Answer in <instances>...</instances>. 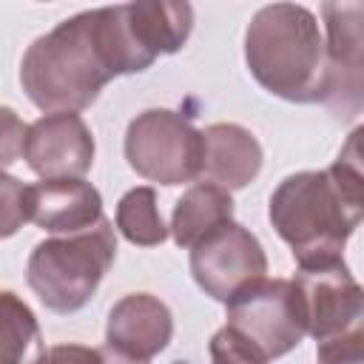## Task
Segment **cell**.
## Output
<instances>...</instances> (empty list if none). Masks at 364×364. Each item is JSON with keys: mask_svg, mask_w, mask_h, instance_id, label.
<instances>
[{"mask_svg": "<svg viewBox=\"0 0 364 364\" xmlns=\"http://www.w3.org/2000/svg\"><path fill=\"white\" fill-rule=\"evenodd\" d=\"M131 31L125 3L80 11L37 37L20 63L26 97L43 111H82L119 74L154 65Z\"/></svg>", "mask_w": 364, "mask_h": 364, "instance_id": "1", "label": "cell"}, {"mask_svg": "<svg viewBox=\"0 0 364 364\" xmlns=\"http://www.w3.org/2000/svg\"><path fill=\"white\" fill-rule=\"evenodd\" d=\"M361 128H355L327 171H299L270 193V225L287 242L299 267L338 262L364 216Z\"/></svg>", "mask_w": 364, "mask_h": 364, "instance_id": "2", "label": "cell"}, {"mask_svg": "<svg viewBox=\"0 0 364 364\" xmlns=\"http://www.w3.org/2000/svg\"><path fill=\"white\" fill-rule=\"evenodd\" d=\"M245 63L253 80L287 102H324L330 65L324 34L310 9L282 0L262 6L245 31Z\"/></svg>", "mask_w": 364, "mask_h": 364, "instance_id": "3", "label": "cell"}, {"mask_svg": "<svg viewBox=\"0 0 364 364\" xmlns=\"http://www.w3.org/2000/svg\"><path fill=\"white\" fill-rule=\"evenodd\" d=\"M228 321L210 338V358L219 364H264L299 347L304 316L296 284L290 279H267V273L225 301Z\"/></svg>", "mask_w": 364, "mask_h": 364, "instance_id": "4", "label": "cell"}, {"mask_svg": "<svg viewBox=\"0 0 364 364\" xmlns=\"http://www.w3.org/2000/svg\"><path fill=\"white\" fill-rule=\"evenodd\" d=\"M114 259V225L102 216L85 230L60 233L40 242L28 256L26 282L51 313L68 316L91 301Z\"/></svg>", "mask_w": 364, "mask_h": 364, "instance_id": "5", "label": "cell"}, {"mask_svg": "<svg viewBox=\"0 0 364 364\" xmlns=\"http://www.w3.org/2000/svg\"><path fill=\"white\" fill-rule=\"evenodd\" d=\"M299 293L304 333L316 338L321 361H361L364 290L344 259L299 267L290 279Z\"/></svg>", "mask_w": 364, "mask_h": 364, "instance_id": "6", "label": "cell"}, {"mask_svg": "<svg viewBox=\"0 0 364 364\" xmlns=\"http://www.w3.org/2000/svg\"><path fill=\"white\" fill-rule=\"evenodd\" d=\"M125 159L142 179L193 182L202 176V131L171 108H148L128 122Z\"/></svg>", "mask_w": 364, "mask_h": 364, "instance_id": "7", "label": "cell"}, {"mask_svg": "<svg viewBox=\"0 0 364 364\" xmlns=\"http://www.w3.org/2000/svg\"><path fill=\"white\" fill-rule=\"evenodd\" d=\"M188 250L193 282L199 284V290H205V296L222 304L267 273L262 242L233 219L208 230Z\"/></svg>", "mask_w": 364, "mask_h": 364, "instance_id": "8", "label": "cell"}, {"mask_svg": "<svg viewBox=\"0 0 364 364\" xmlns=\"http://www.w3.org/2000/svg\"><path fill=\"white\" fill-rule=\"evenodd\" d=\"M23 159L40 179L85 176L94 165V136L77 111H48L23 136Z\"/></svg>", "mask_w": 364, "mask_h": 364, "instance_id": "9", "label": "cell"}, {"mask_svg": "<svg viewBox=\"0 0 364 364\" xmlns=\"http://www.w3.org/2000/svg\"><path fill=\"white\" fill-rule=\"evenodd\" d=\"M324 51L330 65L327 105L344 117L361 111V0H324Z\"/></svg>", "mask_w": 364, "mask_h": 364, "instance_id": "10", "label": "cell"}, {"mask_svg": "<svg viewBox=\"0 0 364 364\" xmlns=\"http://www.w3.org/2000/svg\"><path fill=\"white\" fill-rule=\"evenodd\" d=\"M171 336L173 316L151 293H128L108 313L105 347L119 361H151L171 344Z\"/></svg>", "mask_w": 364, "mask_h": 364, "instance_id": "11", "label": "cell"}, {"mask_svg": "<svg viewBox=\"0 0 364 364\" xmlns=\"http://www.w3.org/2000/svg\"><path fill=\"white\" fill-rule=\"evenodd\" d=\"M102 219V196L82 176L28 185V222L48 233H77Z\"/></svg>", "mask_w": 364, "mask_h": 364, "instance_id": "12", "label": "cell"}, {"mask_svg": "<svg viewBox=\"0 0 364 364\" xmlns=\"http://www.w3.org/2000/svg\"><path fill=\"white\" fill-rule=\"evenodd\" d=\"M259 139L236 122H213L202 131V176L228 191L250 185L262 171Z\"/></svg>", "mask_w": 364, "mask_h": 364, "instance_id": "13", "label": "cell"}, {"mask_svg": "<svg viewBox=\"0 0 364 364\" xmlns=\"http://www.w3.org/2000/svg\"><path fill=\"white\" fill-rule=\"evenodd\" d=\"M125 14L134 37L154 57L176 54L193 31L191 0H128Z\"/></svg>", "mask_w": 364, "mask_h": 364, "instance_id": "14", "label": "cell"}, {"mask_svg": "<svg viewBox=\"0 0 364 364\" xmlns=\"http://www.w3.org/2000/svg\"><path fill=\"white\" fill-rule=\"evenodd\" d=\"M228 219H233V196H230V191L216 185V182H196L173 205L168 233L173 236V242L179 247L188 250L208 230H213L216 225H222Z\"/></svg>", "mask_w": 364, "mask_h": 364, "instance_id": "15", "label": "cell"}, {"mask_svg": "<svg viewBox=\"0 0 364 364\" xmlns=\"http://www.w3.org/2000/svg\"><path fill=\"white\" fill-rule=\"evenodd\" d=\"M46 358L34 310L11 290H0V364Z\"/></svg>", "mask_w": 364, "mask_h": 364, "instance_id": "16", "label": "cell"}, {"mask_svg": "<svg viewBox=\"0 0 364 364\" xmlns=\"http://www.w3.org/2000/svg\"><path fill=\"white\" fill-rule=\"evenodd\" d=\"M114 222H117V230L131 245H139V247H156L168 239V228L156 205V191L148 185H139L122 193V199L117 202Z\"/></svg>", "mask_w": 364, "mask_h": 364, "instance_id": "17", "label": "cell"}, {"mask_svg": "<svg viewBox=\"0 0 364 364\" xmlns=\"http://www.w3.org/2000/svg\"><path fill=\"white\" fill-rule=\"evenodd\" d=\"M28 222V185L0 171V239L14 236Z\"/></svg>", "mask_w": 364, "mask_h": 364, "instance_id": "18", "label": "cell"}, {"mask_svg": "<svg viewBox=\"0 0 364 364\" xmlns=\"http://www.w3.org/2000/svg\"><path fill=\"white\" fill-rule=\"evenodd\" d=\"M23 136H26V122L20 119V114L9 105H0V171H6L20 159Z\"/></svg>", "mask_w": 364, "mask_h": 364, "instance_id": "19", "label": "cell"}, {"mask_svg": "<svg viewBox=\"0 0 364 364\" xmlns=\"http://www.w3.org/2000/svg\"><path fill=\"white\" fill-rule=\"evenodd\" d=\"M74 353H77V350H74ZM74 353H71V350H54L51 355H74ZM80 355H88V358H102L100 353H80Z\"/></svg>", "mask_w": 364, "mask_h": 364, "instance_id": "20", "label": "cell"}]
</instances>
